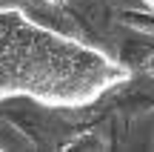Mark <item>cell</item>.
Here are the masks:
<instances>
[{
	"mask_svg": "<svg viewBox=\"0 0 154 152\" xmlns=\"http://www.w3.org/2000/svg\"><path fill=\"white\" fill-rule=\"evenodd\" d=\"M128 80L131 69L97 43L0 0V103L86 109Z\"/></svg>",
	"mask_w": 154,
	"mask_h": 152,
	"instance_id": "6da1fadb",
	"label": "cell"
},
{
	"mask_svg": "<svg viewBox=\"0 0 154 152\" xmlns=\"http://www.w3.org/2000/svg\"><path fill=\"white\" fill-rule=\"evenodd\" d=\"M143 6H146L149 11H154V0H143Z\"/></svg>",
	"mask_w": 154,
	"mask_h": 152,
	"instance_id": "7a4b0ae2",
	"label": "cell"
}]
</instances>
